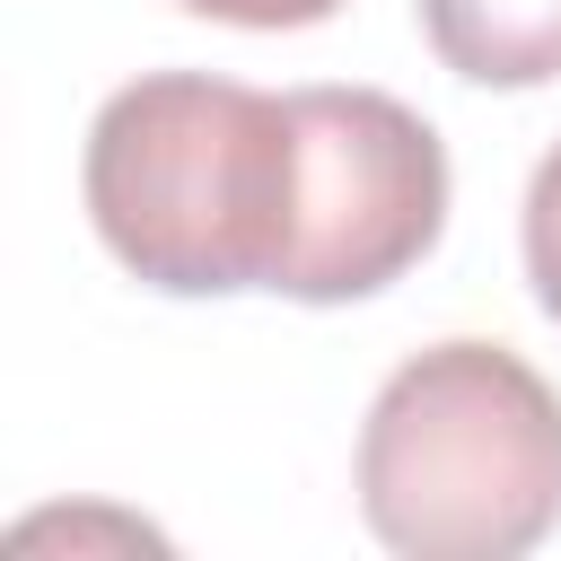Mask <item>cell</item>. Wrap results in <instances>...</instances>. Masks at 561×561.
<instances>
[{"label": "cell", "instance_id": "6da1fadb", "mask_svg": "<svg viewBox=\"0 0 561 561\" xmlns=\"http://www.w3.org/2000/svg\"><path fill=\"white\" fill-rule=\"evenodd\" d=\"M88 219L167 298L280 289L298 228V114L245 79L149 70L88 123Z\"/></svg>", "mask_w": 561, "mask_h": 561}, {"label": "cell", "instance_id": "7a4b0ae2", "mask_svg": "<svg viewBox=\"0 0 561 561\" xmlns=\"http://www.w3.org/2000/svg\"><path fill=\"white\" fill-rule=\"evenodd\" d=\"M359 517L412 561H508L561 517V394L508 342L412 351L359 421Z\"/></svg>", "mask_w": 561, "mask_h": 561}, {"label": "cell", "instance_id": "3957f363", "mask_svg": "<svg viewBox=\"0 0 561 561\" xmlns=\"http://www.w3.org/2000/svg\"><path fill=\"white\" fill-rule=\"evenodd\" d=\"M298 114V228L280 298L342 307L403 280L447 228V149L386 88H289Z\"/></svg>", "mask_w": 561, "mask_h": 561}, {"label": "cell", "instance_id": "277c9868", "mask_svg": "<svg viewBox=\"0 0 561 561\" xmlns=\"http://www.w3.org/2000/svg\"><path fill=\"white\" fill-rule=\"evenodd\" d=\"M421 35L473 88L561 79V0H421Z\"/></svg>", "mask_w": 561, "mask_h": 561}, {"label": "cell", "instance_id": "5b68a950", "mask_svg": "<svg viewBox=\"0 0 561 561\" xmlns=\"http://www.w3.org/2000/svg\"><path fill=\"white\" fill-rule=\"evenodd\" d=\"M526 280H535L543 316L561 324V140L543 149V167L526 184Z\"/></svg>", "mask_w": 561, "mask_h": 561}, {"label": "cell", "instance_id": "8992f818", "mask_svg": "<svg viewBox=\"0 0 561 561\" xmlns=\"http://www.w3.org/2000/svg\"><path fill=\"white\" fill-rule=\"evenodd\" d=\"M175 9H193V18H219V26H316V18H333L342 0H175Z\"/></svg>", "mask_w": 561, "mask_h": 561}]
</instances>
